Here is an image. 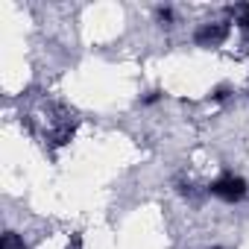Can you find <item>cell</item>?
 Listing matches in <instances>:
<instances>
[{
    "instance_id": "6da1fadb",
    "label": "cell",
    "mask_w": 249,
    "mask_h": 249,
    "mask_svg": "<svg viewBox=\"0 0 249 249\" xmlns=\"http://www.w3.org/2000/svg\"><path fill=\"white\" fill-rule=\"evenodd\" d=\"M214 196H220L223 202H240V199H246V194H249V185H246V179L243 176H234V173H223V176H217L214 182H211V188H208Z\"/></svg>"
},
{
    "instance_id": "7a4b0ae2",
    "label": "cell",
    "mask_w": 249,
    "mask_h": 249,
    "mask_svg": "<svg viewBox=\"0 0 249 249\" xmlns=\"http://www.w3.org/2000/svg\"><path fill=\"white\" fill-rule=\"evenodd\" d=\"M226 38H229V24L226 21H220V24H199L196 33H194L196 47H220Z\"/></svg>"
},
{
    "instance_id": "3957f363",
    "label": "cell",
    "mask_w": 249,
    "mask_h": 249,
    "mask_svg": "<svg viewBox=\"0 0 249 249\" xmlns=\"http://www.w3.org/2000/svg\"><path fill=\"white\" fill-rule=\"evenodd\" d=\"M234 12H237V27H240V33L249 38V3H240Z\"/></svg>"
},
{
    "instance_id": "277c9868",
    "label": "cell",
    "mask_w": 249,
    "mask_h": 249,
    "mask_svg": "<svg viewBox=\"0 0 249 249\" xmlns=\"http://www.w3.org/2000/svg\"><path fill=\"white\" fill-rule=\"evenodd\" d=\"M0 249H27V246L18 240L15 231H6V234H3V246H0Z\"/></svg>"
},
{
    "instance_id": "5b68a950",
    "label": "cell",
    "mask_w": 249,
    "mask_h": 249,
    "mask_svg": "<svg viewBox=\"0 0 249 249\" xmlns=\"http://www.w3.org/2000/svg\"><path fill=\"white\" fill-rule=\"evenodd\" d=\"M156 18H159L161 24H170V21H173V12H170V9H156Z\"/></svg>"
},
{
    "instance_id": "8992f818",
    "label": "cell",
    "mask_w": 249,
    "mask_h": 249,
    "mask_svg": "<svg viewBox=\"0 0 249 249\" xmlns=\"http://www.w3.org/2000/svg\"><path fill=\"white\" fill-rule=\"evenodd\" d=\"M211 97H214V100H226V97H229V85H220V88H214V91H211Z\"/></svg>"
},
{
    "instance_id": "52a82bcc",
    "label": "cell",
    "mask_w": 249,
    "mask_h": 249,
    "mask_svg": "<svg viewBox=\"0 0 249 249\" xmlns=\"http://www.w3.org/2000/svg\"><path fill=\"white\" fill-rule=\"evenodd\" d=\"M159 97H161V91H150V94L144 97V106H153V103H159Z\"/></svg>"
},
{
    "instance_id": "ba28073f",
    "label": "cell",
    "mask_w": 249,
    "mask_h": 249,
    "mask_svg": "<svg viewBox=\"0 0 249 249\" xmlns=\"http://www.w3.org/2000/svg\"><path fill=\"white\" fill-rule=\"evenodd\" d=\"M68 249H82V237H79V234H73V237H71V246H68Z\"/></svg>"
},
{
    "instance_id": "9c48e42d",
    "label": "cell",
    "mask_w": 249,
    "mask_h": 249,
    "mask_svg": "<svg viewBox=\"0 0 249 249\" xmlns=\"http://www.w3.org/2000/svg\"><path fill=\"white\" fill-rule=\"evenodd\" d=\"M214 249H223V246H214Z\"/></svg>"
}]
</instances>
